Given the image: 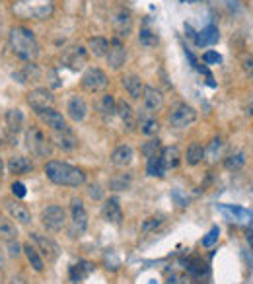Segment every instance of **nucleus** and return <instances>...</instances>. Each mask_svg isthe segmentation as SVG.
Returning <instances> with one entry per match:
<instances>
[{
  "label": "nucleus",
  "mask_w": 253,
  "mask_h": 284,
  "mask_svg": "<svg viewBox=\"0 0 253 284\" xmlns=\"http://www.w3.org/2000/svg\"><path fill=\"white\" fill-rule=\"evenodd\" d=\"M125 61H127V51H125V47L123 43L115 37L113 41L109 43V51H107V63H109L111 68H121L125 65Z\"/></svg>",
  "instance_id": "13"
},
{
  "label": "nucleus",
  "mask_w": 253,
  "mask_h": 284,
  "mask_svg": "<svg viewBox=\"0 0 253 284\" xmlns=\"http://www.w3.org/2000/svg\"><path fill=\"white\" fill-rule=\"evenodd\" d=\"M203 61H205V65H220L222 56L218 55L216 51H207V53L203 55Z\"/></svg>",
  "instance_id": "44"
},
{
  "label": "nucleus",
  "mask_w": 253,
  "mask_h": 284,
  "mask_svg": "<svg viewBox=\"0 0 253 284\" xmlns=\"http://www.w3.org/2000/svg\"><path fill=\"white\" fill-rule=\"evenodd\" d=\"M8 41H10V49L14 51V55L20 56L25 63H33L39 55L37 39L32 30H27V27H12Z\"/></svg>",
  "instance_id": "2"
},
{
  "label": "nucleus",
  "mask_w": 253,
  "mask_h": 284,
  "mask_svg": "<svg viewBox=\"0 0 253 284\" xmlns=\"http://www.w3.org/2000/svg\"><path fill=\"white\" fill-rule=\"evenodd\" d=\"M203 160H205V148L199 142H193L187 148V152H185V162L189 165H199Z\"/></svg>",
  "instance_id": "32"
},
{
  "label": "nucleus",
  "mask_w": 253,
  "mask_h": 284,
  "mask_svg": "<svg viewBox=\"0 0 253 284\" xmlns=\"http://www.w3.org/2000/svg\"><path fill=\"white\" fill-rule=\"evenodd\" d=\"M181 284H193V282H191V280H183Z\"/></svg>",
  "instance_id": "53"
},
{
  "label": "nucleus",
  "mask_w": 253,
  "mask_h": 284,
  "mask_svg": "<svg viewBox=\"0 0 253 284\" xmlns=\"http://www.w3.org/2000/svg\"><path fill=\"white\" fill-rule=\"evenodd\" d=\"M123 86L127 90V94L131 96L132 99H140L144 94V82L140 76H136V74H131V76H125L123 78Z\"/></svg>",
  "instance_id": "18"
},
{
  "label": "nucleus",
  "mask_w": 253,
  "mask_h": 284,
  "mask_svg": "<svg viewBox=\"0 0 253 284\" xmlns=\"http://www.w3.org/2000/svg\"><path fill=\"white\" fill-rule=\"evenodd\" d=\"M39 117H41V121H43L45 125L51 129V131L55 132H63V131H68V125H66L65 117L59 113V111H55L53 107L51 109H45L41 111V113H37Z\"/></svg>",
  "instance_id": "12"
},
{
  "label": "nucleus",
  "mask_w": 253,
  "mask_h": 284,
  "mask_svg": "<svg viewBox=\"0 0 253 284\" xmlns=\"http://www.w3.org/2000/svg\"><path fill=\"white\" fill-rule=\"evenodd\" d=\"M117 115L121 117V121L125 123L127 129H132V127L136 125V121H134V111H132V107L125 101V99L117 101Z\"/></svg>",
  "instance_id": "28"
},
{
  "label": "nucleus",
  "mask_w": 253,
  "mask_h": 284,
  "mask_svg": "<svg viewBox=\"0 0 253 284\" xmlns=\"http://www.w3.org/2000/svg\"><path fill=\"white\" fill-rule=\"evenodd\" d=\"M72 232L74 234H84L86 228H88V214H86V208H84V203L80 198H72Z\"/></svg>",
  "instance_id": "10"
},
{
  "label": "nucleus",
  "mask_w": 253,
  "mask_h": 284,
  "mask_svg": "<svg viewBox=\"0 0 253 284\" xmlns=\"http://www.w3.org/2000/svg\"><path fill=\"white\" fill-rule=\"evenodd\" d=\"M218 238H220V230H218V226L210 228L209 234L203 238V247H212V245L218 241Z\"/></svg>",
  "instance_id": "42"
},
{
  "label": "nucleus",
  "mask_w": 253,
  "mask_h": 284,
  "mask_svg": "<svg viewBox=\"0 0 253 284\" xmlns=\"http://www.w3.org/2000/svg\"><path fill=\"white\" fill-rule=\"evenodd\" d=\"M30 240L35 243V249L43 253V257H47V261H55L57 257H59V245L51 238L33 232V234H30Z\"/></svg>",
  "instance_id": "9"
},
{
  "label": "nucleus",
  "mask_w": 253,
  "mask_h": 284,
  "mask_svg": "<svg viewBox=\"0 0 253 284\" xmlns=\"http://www.w3.org/2000/svg\"><path fill=\"white\" fill-rule=\"evenodd\" d=\"M22 249H23V253H25V257H27L30 265H32L37 273H41V271L45 269V263H43V259H41L39 251L35 249V245H32V241H30V243L22 245Z\"/></svg>",
  "instance_id": "27"
},
{
  "label": "nucleus",
  "mask_w": 253,
  "mask_h": 284,
  "mask_svg": "<svg viewBox=\"0 0 253 284\" xmlns=\"http://www.w3.org/2000/svg\"><path fill=\"white\" fill-rule=\"evenodd\" d=\"M25 142H27V148L35 156H39V158L51 156V142L39 127H30L25 131Z\"/></svg>",
  "instance_id": "4"
},
{
  "label": "nucleus",
  "mask_w": 253,
  "mask_h": 284,
  "mask_svg": "<svg viewBox=\"0 0 253 284\" xmlns=\"http://www.w3.org/2000/svg\"><path fill=\"white\" fill-rule=\"evenodd\" d=\"M41 222L47 230L51 232H59L66 226V212L63 207L59 205H51L41 212Z\"/></svg>",
  "instance_id": "6"
},
{
  "label": "nucleus",
  "mask_w": 253,
  "mask_h": 284,
  "mask_svg": "<svg viewBox=\"0 0 253 284\" xmlns=\"http://www.w3.org/2000/svg\"><path fill=\"white\" fill-rule=\"evenodd\" d=\"M66 111H68L70 119L76 121V123H80V121L86 119V113H88V105H86L84 98H80V96H72V98L68 99Z\"/></svg>",
  "instance_id": "17"
},
{
  "label": "nucleus",
  "mask_w": 253,
  "mask_h": 284,
  "mask_svg": "<svg viewBox=\"0 0 253 284\" xmlns=\"http://www.w3.org/2000/svg\"><path fill=\"white\" fill-rule=\"evenodd\" d=\"M0 238L6 241H12L18 238V228H16V224H14L12 220L4 218V216H0Z\"/></svg>",
  "instance_id": "34"
},
{
  "label": "nucleus",
  "mask_w": 253,
  "mask_h": 284,
  "mask_svg": "<svg viewBox=\"0 0 253 284\" xmlns=\"http://www.w3.org/2000/svg\"><path fill=\"white\" fill-rule=\"evenodd\" d=\"M88 195L92 198L99 201V198H101V189H99V185H90L88 187Z\"/></svg>",
  "instance_id": "48"
},
{
  "label": "nucleus",
  "mask_w": 253,
  "mask_h": 284,
  "mask_svg": "<svg viewBox=\"0 0 253 284\" xmlns=\"http://www.w3.org/2000/svg\"><path fill=\"white\" fill-rule=\"evenodd\" d=\"M53 8V0H14L12 4V12L22 20H47Z\"/></svg>",
  "instance_id": "3"
},
{
  "label": "nucleus",
  "mask_w": 253,
  "mask_h": 284,
  "mask_svg": "<svg viewBox=\"0 0 253 284\" xmlns=\"http://www.w3.org/2000/svg\"><path fill=\"white\" fill-rule=\"evenodd\" d=\"M138 39H140V43L146 45V47H152V45L158 43V37H156V33H152L150 30H146L143 27L140 33H138Z\"/></svg>",
  "instance_id": "41"
},
{
  "label": "nucleus",
  "mask_w": 253,
  "mask_h": 284,
  "mask_svg": "<svg viewBox=\"0 0 253 284\" xmlns=\"http://www.w3.org/2000/svg\"><path fill=\"white\" fill-rule=\"evenodd\" d=\"M8 249H10V251H8V255H10V257H18L22 247H20V243H18V241L12 240V241H8Z\"/></svg>",
  "instance_id": "47"
},
{
  "label": "nucleus",
  "mask_w": 253,
  "mask_h": 284,
  "mask_svg": "<svg viewBox=\"0 0 253 284\" xmlns=\"http://www.w3.org/2000/svg\"><path fill=\"white\" fill-rule=\"evenodd\" d=\"M172 197L176 198V201H177V205H179V207H187V198H183V197H181V193H179L177 189H174V191H172Z\"/></svg>",
  "instance_id": "49"
},
{
  "label": "nucleus",
  "mask_w": 253,
  "mask_h": 284,
  "mask_svg": "<svg viewBox=\"0 0 253 284\" xmlns=\"http://www.w3.org/2000/svg\"><path fill=\"white\" fill-rule=\"evenodd\" d=\"M65 63L72 70L82 68V66L86 65V49L84 47H72V49H68L65 55Z\"/></svg>",
  "instance_id": "19"
},
{
  "label": "nucleus",
  "mask_w": 253,
  "mask_h": 284,
  "mask_svg": "<svg viewBox=\"0 0 253 284\" xmlns=\"http://www.w3.org/2000/svg\"><path fill=\"white\" fill-rule=\"evenodd\" d=\"M101 214H103V218L107 220V222L119 226L123 222V210H121V205H119V198L117 197L107 198L103 208H101Z\"/></svg>",
  "instance_id": "15"
},
{
  "label": "nucleus",
  "mask_w": 253,
  "mask_h": 284,
  "mask_svg": "<svg viewBox=\"0 0 253 284\" xmlns=\"http://www.w3.org/2000/svg\"><path fill=\"white\" fill-rule=\"evenodd\" d=\"M160 158H162V162L164 165L170 169H176L177 165H179V150H177L176 146H165L162 148V154H160Z\"/></svg>",
  "instance_id": "33"
},
{
  "label": "nucleus",
  "mask_w": 253,
  "mask_h": 284,
  "mask_svg": "<svg viewBox=\"0 0 253 284\" xmlns=\"http://www.w3.org/2000/svg\"><path fill=\"white\" fill-rule=\"evenodd\" d=\"M162 224V218H156V216H152V218H146L143 222V226H140V230L143 232H152V230H156L158 226Z\"/></svg>",
  "instance_id": "45"
},
{
  "label": "nucleus",
  "mask_w": 253,
  "mask_h": 284,
  "mask_svg": "<svg viewBox=\"0 0 253 284\" xmlns=\"http://www.w3.org/2000/svg\"><path fill=\"white\" fill-rule=\"evenodd\" d=\"M138 127H140V132H143V134L152 136V134H156L158 129H160V123H158V119L154 117V113L146 111L143 115H138Z\"/></svg>",
  "instance_id": "22"
},
{
  "label": "nucleus",
  "mask_w": 253,
  "mask_h": 284,
  "mask_svg": "<svg viewBox=\"0 0 253 284\" xmlns=\"http://www.w3.org/2000/svg\"><path fill=\"white\" fill-rule=\"evenodd\" d=\"M45 175L57 183V185H66V187H80L86 183V174L66 162H59V160H51L45 164Z\"/></svg>",
  "instance_id": "1"
},
{
  "label": "nucleus",
  "mask_w": 253,
  "mask_h": 284,
  "mask_svg": "<svg viewBox=\"0 0 253 284\" xmlns=\"http://www.w3.org/2000/svg\"><path fill=\"white\" fill-rule=\"evenodd\" d=\"M160 148H162V142L158 140V138H150V140L140 148V152H143L146 158H152V156H158Z\"/></svg>",
  "instance_id": "39"
},
{
  "label": "nucleus",
  "mask_w": 253,
  "mask_h": 284,
  "mask_svg": "<svg viewBox=\"0 0 253 284\" xmlns=\"http://www.w3.org/2000/svg\"><path fill=\"white\" fill-rule=\"evenodd\" d=\"M222 148H224V142H222L220 136H214L212 140H210L209 148L205 150V158H209L210 162H216L218 160V156L222 154Z\"/></svg>",
  "instance_id": "35"
},
{
  "label": "nucleus",
  "mask_w": 253,
  "mask_h": 284,
  "mask_svg": "<svg viewBox=\"0 0 253 284\" xmlns=\"http://www.w3.org/2000/svg\"><path fill=\"white\" fill-rule=\"evenodd\" d=\"M165 172H167V167H165L164 162H162L160 154L148 158V162H146V174L150 175V177H164Z\"/></svg>",
  "instance_id": "30"
},
{
  "label": "nucleus",
  "mask_w": 253,
  "mask_h": 284,
  "mask_svg": "<svg viewBox=\"0 0 253 284\" xmlns=\"http://www.w3.org/2000/svg\"><path fill=\"white\" fill-rule=\"evenodd\" d=\"M107 84H109L107 74L101 68H88L82 76V88L86 92H92V94H98L101 90H105Z\"/></svg>",
  "instance_id": "7"
},
{
  "label": "nucleus",
  "mask_w": 253,
  "mask_h": 284,
  "mask_svg": "<svg viewBox=\"0 0 253 284\" xmlns=\"http://www.w3.org/2000/svg\"><path fill=\"white\" fill-rule=\"evenodd\" d=\"M6 208H8L12 218L18 220L20 224H30V222H32V212L27 210L25 205H20V203H16V201H8V203H6Z\"/></svg>",
  "instance_id": "21"
},
{
  "label": "nucleus",
  "mask_w": 253,
  "mask_h": 284,
  "mask_svg": "<svg viewBox=\"0 0 253 284\" xmlns=\"http://www.w3.org/2000/svg\"><path fill=\"white\" fill-rule=\"evenodd\" d=\"M170 125L176 129H185L197 121V111L187 103H176L170 111Z\"/></svg>",
  "instance_id": "5"
},
{
  "label": "nucleus",
  "mask_w": 253,
  "mask_h": 284,
  "mask_svg": "<svg viewBox=\"0 0 253 284\" xmlns=\"http://www.w3.org/2000/svg\"><path fill=\"white\" fill-rule=\"evenodd\" d=\"M224 165H226V169H230V172H240L243 165H245V154L243 152L230 154V156L224 160Z\"/></svg>",
  "instance_id": "37"
},
{
  "label": "nucleus",
  "mask_w": 253,
  "mask_h": 284,
  "mask_svg": "<svg viewBox=\"0 0 253 284\" xmlns=\"http://www.w3.org/2000/svg\"><path fill=\"white\" fill-rule=\"evenodd\" d=\"M111 23H113V30L117 33V37H127L131 33V27H132L131 12L125 10V8H119V10L113 14Z\"/></svg>",
  "instance_id": "11"
},
{
  "label": "nucleus",
  "mask_w": 253,
  "mask_h": 284,
  "mask_svg": "<svg viewBox=\"0 0 253 284\" xmlns=\"http://www.w3.org/2000/svg\"><path fill=\"white\" fill-rule=\"evenodd\" d=\"M6 127H8V131L12 134H18V132L22 131L23 127V113L20 109H10L6 111Z\"/></svg>",
  "instance_id": "26"
},
{
  "label": "nucleus",
  "mask_w": 253,
  "mask_h": 284,
  "mask_svg": "<svg viewBox=\"0 0 253 284\" xmlns=\"http://www.w3.org/2000/svg\"><path fill=\"white\" fill-rule=\"evenodd\" d=\"M8 169H10V174H27V172H32L33 169V164L30 162V158H25V156H12L10 162H8Z\"/></svg>",
  "instance_id": "23"
},
{
  "label": "nucleus",
  "mask_w": 253,
  "mask_h": 284,
  "mask_svg": "<svg viewBox=\"0 0 253 284\" xmlns=\"http://www.w3.org/2000/svg\"><path fill=\"white\" fill-rule=\"evenodd\" d=\"M109 187L113 191H127L129 187H131V177L129 175H115V177H111L109 179Z\"/></svg>",
  "instance_id": "38"
},
{
  "label": "nucleus",
  "mask_w": 253,
  "mask_h": 284,
  "mask_svg": "<svg viewBox=\"0 0 253 284\" xmlns=\"http://www.w3.org/2000/svg\"><path fill=\"white\" fill-rule=\"evenodd\" d=\"M207 265L201 261V259H197V257H193V259H189L187 261V271L193 276H203V274L207 273V269H205Z\"/></svg>",
  "instance_id": "40"
},
{
  "label": "nucleus",
  "mask_w": 253,
  "mask_h": 284,
  "mask_svg": "<svg viewBox=\"0 0 253 284\" xmlns=\"http://www.w3.org/2000/svg\"><path fill=\"white\" fill-rule=\"evenodd\" d=\"M4 175V162H2V158H0V177Z\"/></svg>",
  "instance_id": "51"
},
{
  "label": "nucleus",
  "mask_w": 253,
  "mask_h": 284,
  "mask_svg": "<svg viewBox=\"0 0 253 284\" xmlns=\"http://www.w3.org/2000/svg\"><path fill=\"white\" fill-rule=\"evenodd\" d=\"M99 111L105 115V117H113V115H117V101L113 99L111 94H105L101 101H99Z\"/></svg>",
  "instance_id": "36"
},
{
  "label": "nucleus",
  "mask_w": 253,
  "mask_h": 284,
  "mask_svg": "<svg viewBox=\"0 0 253 284\" xmlns=\"http://www.w3.org/2000/svg\"><path fill=\"white\" fill-rule=\"evenodd\" d=\"M27 103L35 113H41L45 109H51L53 103H55V98L51 94V90L47 88H35L27 94Z\"/></svg>",
  "instance_id": "8"
},
{
  "label": "nucleus",
  "mask_w": 253,
  "mask_h": 284,
  "mask_svg": "<svg viewBox=\"0 0 253 284\" xmlns=\"http://www.w3.org/2000/svg\"><path fill=\"white\" fill-rule=\"evenodd\" d=\"M53 140H55L57 146L63 148V150H74V148L78 146L76 136H74L70 131H63V132L53 131Z\"/></svg>",
  "instance_id": "24"
},
{
  "label": "nucleus",
  "mask_w": 253,
  "mask_h": 284,
  "mask_svg": "<svg viewBox=\"0 0 253 284\" xmlns=\"http://www.w3.org/2000/svg\"><path fill=\"white\" fill-rule=\"evenodd\" d=\"M183 4H195V2H201V0H181Z\"/></svg>",
  "instance_id": "52"
},
{
  "label": "nucleus",
  "mask_w": 253,
  "mask_h": 284,
  "mask_svg": "<svg viewBox=\"0 0 253 284\" xmlns=\"http://www.w3.org/2000/svg\"><path fill=\"white\" fill-rule=\"evenodd\" d=\"M132 158H134V150L129 144H121L111 152V164L115 167H127V165H131Z\"/></svg>",
  "instance_id": "16"
},
{
  "label": "nucleus",
  "mask_w": 253,
  "mask_h": 284,
  "mask_svg": "<svg viewBox=\"0 0 253 284\" xmlns=\"http://www.w3.org/2000/svg\"><path fill=\"white\" fill-rule=\"evenodd\" d=\"M12 193L18 198H23L25 197V185L20 183V181H14V183H12Z\"/></svg>",
  "instance_id": "46"
},
{
  "label": "nucleus",
  "mask_w": 253,
  "mask_h": 284,
  "mask_svg": "<svg viewBox=\"0 0 253 284\" xmlns=\"http://www.w3.org/2000/svg\"><path fill=\"white\" fill-rule=\"evenodd\" d=\"M247 243L251 245V249H253V230H247Z\"/></svg>",
  "instance_id": "50"
},
{
  "label": "nucleus",
  "mask_w": 253,
  "mask_h": 284,
  "mask_svg": "<svg viewBox=\"0 0 253 284\" xmlns=\"http://www.w3.org/2000/svg\"><path fill=\"white\" fill-rule=\"evenodd\" d=\"M143 99H144V109L150 111V113L160 111L162 109V105H164V96H162V92L156 90V88H152V86L144 88Z\"/></svg>",
  "instance_id": "14"
},
{
  "label": "nucleus",
  "mask_w": 253,
  "mask_h": 284,
  "mask_svg": "<svg viewBox=\"0 0 253 284\" xmlns=\"http://www.w3.org/2000/svg\"><path fill=\"white\" fill-rule=\"evenodd\" d=\"M94 271V267H92V263L88 261H80L78 265L74 267H70V278H72V282H80V280H84L90 273Z\"/></svg>",
  "instance_id": "31"
},
{
  "label": "nucleus",
  "mask_w": 253,
  "mask_h": 284,
  "mask_svg": "<svg viewBox=\"0 0 253 284\" xmlns=\"http://www.w3.org/2000/svg\"><path fill=\"white\" fill-rule=\"evenodd\" d=\"M220 39V33H218V27L216 25H207L205 30H201V32L195 35V43L199 47H207V45H214L216 41Z\"/></svg>",
  "instance_id": "20"
},
{
  "label": "nucleus",
  "mask_w": 253,
  "mask_h": 284,
  "mask_svg": "<svg viewBox=\"0 0 253 284\" xmlns=\"http://www.w3.org/2000/svg\"><path fill=\"white\" fill-rule=\"evenodd\" d=\"M88 51L94 56H107V51H109V41H107L105 37H90Z\"/></svg>",
  "instance_id": "29"
},
{
  "label": "nucleus",
  "mask_w": 253,
  "mask_h": 284,
  "mask_svg": "<svg viewBox=\"0 0 253 284\" xmlns=\"http://www.w3.org/2000/svg\"><path fill=\"white\" fill-rule=\"evenodd\" d=\"M228 216L230 220H236V222H247V220L251 218V212L249 210H245L242 207H232V205H220L218 207Z\"/></svg>",
  "instance_id": "25"
},
{
  "label": "nucleus",
  "mask_w": 253,
  "mask_h": 284,
  "mask_svg": "<svg viewBox=\"0 0 253 284\" xmlns=\"http://www.w3.org/2000/svg\"><path fill=\"white\" fill-rule=\"evenodd\" d=\"M242 68H243V72L247 74V78L253 82V55L242 56Z\"/></svg>",
  "instance_id": "43"
}]
</instances>
